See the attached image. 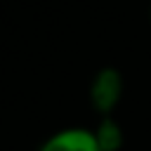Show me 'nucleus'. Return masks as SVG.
<instances>
[{
  "instance_id": "obj_1",
  "label": "nucleus",
  "mask_w": 151,
  "mask_h": 151,
  "mask_svg": "<svg viewBox=\"0 0 151 151\" xmlns=\"http://www.w3.org/2000/svg\"><path fill=\"white\" fill-rule=\"evenodd\" d=\"M123 92H125V80H123V73L116 68V66H104L99 68L92 80H90V90H87V97H90V106L101 116H111L120 99H123Z\"/></svg>"
},
{
  "instance_id": "obj_2",
  "label": "nucleus",
  "mask_w": 151,
  "mask_h": 151,
  "mask_svg": "<svg viewBox=\"0 0 151 151\" xmlns=\"http://www.w3.org/2000/svg\"><path fill=\"white\" fill-rule=\"evenodd\" d=\"M38 151H101L94 137L92 127H83V125H71V127H61L57 132H52Z\"/></svg>"
},
{
  "instance_id": "obj_3",
  "label": "nucleus",
  "mask_w": 151,
  "mask_h": 151,
  "mask_svg": "<svg viewBox=\"0 0 151 151\" xmlns=\"http://www.w3.org/2000/svg\"><path fill=\"white\" fill-rule=\"evenodd\" d=\"M92 130H94V137H97V144H99L101 151H120L123 149L125 132H123V125L113 116L99 118V123Z\"/></svg>"
},
{
  "instance_id": "obj_4",
  "label": "nucleus",
  "mask_w": 151,
  "mask_h": 151,
  "mask_svg": "<svg viewBox=\"0 0 151 151\" xmlns=\"http://www.w3.org/2000/svg\"><path fill=\"white\" fill-rule=\"evenodd\" d=\"M149 24H151V5H149Z\"/></svg>"
}]
</instances>
